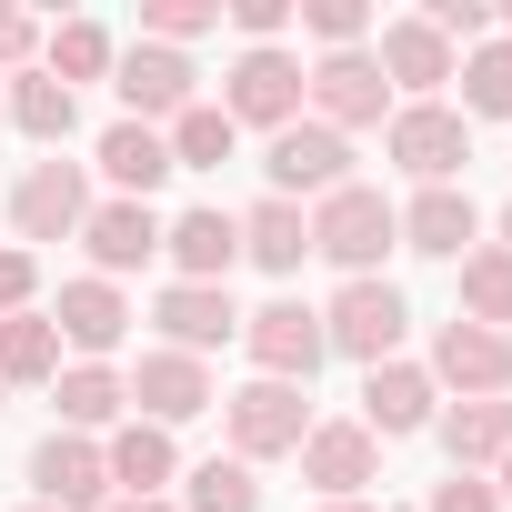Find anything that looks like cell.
I'll list each match as a JSON object with an SVG mask.
<instances>
[{"label": "cell", "instance_id": "1", "mask_svg": "<svg viewBox=\"0 0 512 512\" xmlns=\"http://www.w3.org/2000/svg\"><path fill=\"white\" fill-rule=\"evenodd\" d=\"M402 241V211L372 191V181H342L332 201H312V251L342 262L352 282H382V251Z\"/></svg>", "mask_w": 512, "mask_h": 512}, {"label": "cell", "instance_id": "2", "mask_svg": "<svg viewBox=\"0 0 512 512\" xmlns=\"http://www.w3.org/2000/svg\"><path fill=\"white\" fill-rule=\"evenodd\" d=\"M382 161L412 171L422 191H452V171L472 161V121H462L452 101H402V111L382 121Z\"/></svg>", "mask_w": 512, "mask_h": 512}, {"label": "cell", "instance_id": "3", "mask_svg": "<svg viewBox=\"0 0 512 512\" xmlns=\"http://www.w3.org/2000/svg\"><path fill=\"white\" fill-rule=\"evenodd\" d=\"M221 432H231V462H272V452H302L312 402H302V382H262L251 372L241 392H221Z\"/></svg>", "mask_w": 512, "mask_h": 512}, {"label": "cell", "instance_id": "4", "mask_svg": "<svg viewBox=\"0 0 512 512\" xmlns=\"http://www.w3.org/2000/svg\"><path fill=\"white\" fill-rule=\"evenodd\" d=\"M302 101H312V121L322 131H372V121H392V81H382V61L372 51H322L312 71H302Z\"/></svg>", "mask_w": 512, "mask_h": 512}, {"label": "cell", "instance_id": "5", "mask_svg": "<svg viewBox=\"0 0 512 512\" xmlns=\"http://www.w3.org/2000/svg\"><path fill=\"white\" fill-rule=\"evenodd\" d=\"M402 332H412V302L392 292V282H342V302L322 312V342L342 352V362H402Z\"/></svg>", "mask_w": 512, "mask_h": 512}, {"label": "cell", "instance_id": "6", "mask_svg": "<svg viewBox=\"0 0 512 512\" xmlns=\"http://www.w3.org/2000/svg\"><path fill=\"white\" fill-rule=\"evenodd\" d=\"M422 372H432V392L502 402V392H512V332H482V322H462V312H452V322L432 332V362H422Z\"/></svg>", "mask_w": 512, "mask_h": 512}, {"label": "cell", "instance_id": "7", "mask_svg": "<svg viewBox=\"0 0 512 512\" xmlns=\"http://www.w3.org/2000/svg\"><path fill=\"white\" fill-rule=\"evenodd\" d=\"M241 352L262 362V382H302L312 392V372H322V312L312 302H262V312H241Z\"/></svg>", "mask_w": 512, "mask_h": 512}, {"label": "cell", "instance_id": "8", "mask_svg": "<svg viewBox=\"0 0 512 512\" xmlns=\"http://www.w3.org/2000/svg\"><path fill=\"white\" fill-rule=\"evenodd\" d=\"M31 502L41 512H111V462L91 432H51L31 442Z\"/></svg>", "mask_w": 512, "mask_h": 512}, {"label": "cell", "instance_id": "9", "mask_svg": "<svg viewBox=\"0 0 512 512\" xmlns=\"http://www.w3.org/2000/svg\"><path fill=\"white\" fill-rule=\"evenodd\" d=\"M221 111H231V131H292L302 121V61L292 51H241L231 81H221Z\"/></svg>", "mask_w": 512, "mask_h": 512}, {"label": "cell", "instance_id": "10", "mask_svg": "<svg viewBox=\"0 0 512 512\" xmlns=\"http://www.w3.org/2000/svg\"><path fill=\"white\" fill-rule=\"evenodd\" d=\"M262 171H272V201H332L342 181H352V141L342 131H322V121H292V131H272V151H262Z\"/></svg>", "mask_w": 512, "mask_h": 512}, {"label": "cell", "instance_id": "11", "mask_svg": "<svg viewBox=\"0 0 512 512\" xmlns=\"http://www.w3.org/2000/svg\"><path fill=\"white\" fill-rule=\"evenodd\" d=\"M11 221H21V251L31 241H71L81 221H91V181H81V161H31L21 171V191H11Z\"/></svg>", "mask_w": 512, "mask_h": 512}, {"label": "cell", "instance_id": "12", "mask_svg": "<svg viewBox=\"0 0 512 512\" xmlns=\"http://www.w3.org/2000/svg\"><path fill=\"white\" fill-rule=\"evenodd\" d=\"M111 71H121V81H111V91H121V111H131V121H141V131H151V121H181V111H191V101H201V91H191V81H201V71H191V61H181V51H161V41H131V51H121V61H111Z\"/></svg>", "mask_w": 512, "mask_h": 512}, {"label": "cell", "instance_id": "13", "mask_svg": "<svg viewBox=\"0 0 512 512\" xmlns=\"http://www.w3.org/2000/svg\"><path fill=\"white\" fill-rule=\"evenodd\" d=\"M302 482H312L322 502H362V492L382 482V442H372L362 422H312V432H302Z\"/></svg>", "mask_w": 512, "mask_h": 512}, {"label": "cell", "instance_id": "14", "mask_svg": "<svg viewBox=\"0 0 512 512\" xmlns=\"http://www.w3.org/2000/svg\"><path fill=\"white\" fill-rule=\"evenodd\" d=\"M151 322H161V352H191V362L221 352V342H241V312H231L221 282H161Z\"/></svg>", "mask_w": 512, "mask_h": 512}, {"label": "cell", "instance_id": "15", "mask_svg": "<svg viewBox=\"0 0 512 512\" xmlns=\"http://www.w3.org/2000/svg\"><path fill=\"white\" fill-rule=\"evenodd\" d=\"M442 422V392L422 362H372L362 372V432L372 442H402V432H432Z\"/></svg>", "mask_w": 512, "mask_h": 512}, {"label": "cell", "instance_id": "16", "mask_svg": "<svg viewBox=\"0 0 512 512\" xmlns=\"http://www.w3.org/2000/svg\"><path fill=\"white\" fill-rule=\"evenodd\" d=\"M131 402H141V422H201L221 392H211V362H191V352H141V372H131Z\"/></svg>", "mask_w": 512, "mask_h": 512}, {"label": "cell", "instance_id": "17", "mask_svg": "<svg viewBox=\"0 0 512 512\" xmlns=\"http://www.w3.org/2000/svg\"><path fill=\"white\" fill-rule=\"evenodd\" d=\"M51 322H61V342L81 352V362H101V352H121V332H131V302H121V282H61V302H51Z\"/></svg>", "mask_w": 512, "mask_h": 512}, {"label": "cell", "instance_id": "18", "mask_svg": "<svg viewBox=\"0 0 512 512\" xmlns=\"http://www.w3.org/2000/svg\"><path fill=\"white\" fill-rule=\"evenodd\" d=\"M101 462H111V502H161L171 472H181V452H171L161 422H121V432L101 442Z\"/></svg>", "mask_w": 512, "mask_h": 512}, {"label": "cell", "instance_id": "19", "mask_svg": "<svg viewBox=\"0 0 512 512\" xmlns=\"http://www.w3.org/2000/svg\"><path fill=\"white\" fill-rule=\"evenodd\" d=\"M81 241H91V262H101V282H121V272H141L151 251H161V211H151V201H91Z\"/></svg>", "mask_w": 512, "mask_h": 512}, {"label": "cell", "instance_id": "20", "mask_svg": "<svg viewBox=\"0 0 512 512\" xmlns=\"http://www.w3.org/2000/svg\"><path fill=\"white\" fill-rule=\"evenodd\" d=\"M472 231H482V211H472V191H462V181H452V191H412V201H402V251H422V262H462Z\"/></svg>", "mask_w": 512, "mask_h": 512}, {"label": "cell", "instance_id": "21", "mask_svg": "<svg viewBox=\"0 0 512 512\" xmlns=\"http://www.w3.org/2000/svg\"><path fill=\"white\" fill-rule=\"evenodd\" d=\"M372 61H382V81L412 91V101H432V91L452 81V41H442L422 11H412V21H382V51H372Z\"/></svg>", "mask_w": 512, "mask_h": 512}, {"label": "cell", "instance_id": "22", "mask_svg": "<svg viewBox=\"0 0 512 512\" xmlns=\"http://www.w3.org/2000/svg\"><path fill=\"white\" fill-rule=\"evenodd\" d=\"M161 251H171L181 282H231V262H241V221H231V211H181V221H161Z\"/></svg>", "mask_w": 512, "mask_h": 512}, {"label": "cell", "instance_id": "23", "mask_svg": "<svg viewBox=\"0 0 512 512\" xmlns=\"http://www.w3.org/2000/svg\"><path fill=\"white\" fill-rule=\"evenodd\" d=\"M241 251H251L262 272H282V282H292V272L312 262V211H302V201H272V191H262V201L241 211Z\"/></svg>", "mask_w": 512, "mask_h": 512}, {"label": "cell", "instance_id": "24", "mask_svg": "<svg viewBox=\"0 0 512 512\" xmlns=\"http://www.w3.org/2000/svg\"><path fill=\"white\" fill-rule=\"evenodd\" d=\"M101 181H111V201H151L171 181V141L141 131V121H111L101 131Z\"/></svg>", "mask_w": 512, "mask_h": 512}, {"label": "cell", "instance_id": "25", "mask_svg": "<svg viewBox=\"0 0 512 512\" xmlns=\"http://www.w3.org/2000/svg\"><path fill=\"white\" fill-rule=\"evenodd\" d=\"M0 91H11V131H21V141H41V151H61V141L81 131V91H61L41 61H31L21 81H0Z\"/></svg>", "mask_w": 512, "mask_h": 512}, {"label": "cell", "instance_id": "26", "mask_svg": "<svg viewBox=\"0 0 512 512\" xmlns=\"http://www.w3.org/2000/svg\"><path fill=\"white\" fill-rule=\"evenodd\" d=\"M442 452H452V472H492L502 452H512V402H452L442 422Z\"/></svg>", "mask_w": 512, "mask_h": 512}, {"label": "cell", "instance_id": "27", "mask_svg": "<svg viewBox=\"0 0 512 512\" xmlns=\"http://www.w3.org/2000/svg\"><path fill=\"white\" fill-rule=\"evenodd\" d=\"M0 382H11V392H31V382H61V322H51L41 302L0 322Z\"/></svg>", "mask_w": 512, "mask_h": 512}, {"label": "cell", "instance_id": "28", "mask_svg": "<svg viewBox=\"0 0 512 512\" xmlns=\"http://www.w3.org/2000/svg\"><path fill=\"white\" fill-rule=\"evenodd\" d=\"M51 402H61V432H121L131 382H121V372H101V362H71V372L51 382Z\"/></svg>", "mask_w": 512, "mask_h": 512}, {"label": "cell", "instance_id": "29", "mask_svg": "<svg viewBox=\"0 0 512 512\" xmlns=\"http://www.w3.org/2000/svg\"><path fill=\"white\" fill-rule=\"evenodd\" d=\"M462 322L512 332V251H502V241H472V251H462Z\"/></svg>", "mask_w": 512, "mask_h": 512}, {"label": "cell", "instance_id": "30", "mask_svg": "<svg viewBox=\"0 0 512 512\" xmlns=\"http://www.w3.org/2000/svg\"><path fill=\"white\" fill-rule=\"evenodd\" d=\"M161 141H171V171H221V161L241 151V131H231V111H221V101H191Z\"/></svg>", "mask_w": 512, "mask_h": 512}, {"label": "cell", "instance_id": "31", "mask_svg": "<svg viewBox=\"0 0 512 512\" xmlns=\"http://www.w3.org/2000/svg\"><path fill=\"white\" fill-rule=\"evenodd\" d=\"M452 81H462V121H512V41L462 51V61H452Z\"/></svg>", "mask_w": 512, "mask_h": 512}, {"label": "cell", "instance_id": "32", "mask_svg": "<svg viewBox=\"0 0 512 512\" xmlns=\"http://www.w3.org/2000/svg\"><path fill=\"white\" fill-rule=\"evenodd\" d=\"M181 512H262V482H251V462H191L181 472Z\"/></svg>", "mask_w": 512, "mask_h": 512}, {"label": "cell", "instance_id": "33", "mask_svg": "<svg viewBox=\"0 0 512 512\" xmlns=\"http://www.w3.org/2000/svg\"><path fill=\"white\" fill-rule=\"evenodd\" d=\"M111 61H121V51H111V31H101V21H61V31L41 41V71H51L61 91H71V81H101Z\"/></svg>", "mask_w": 512, "mask_h": 512}, {"label": "cell", "instance_id": "34", "mask_svg": "<svg viewBox=\"0 0 512 512\" xmlns=\"http://www.w3.org/2000/svg\"><path fill=\"white\" fill-rule=\"evenodd\" d=\"M201 31H221V11H211V0H141V41L181 51V41H201Z\"/></svg>", "mask_w": 512, "mask_h": 512}, {"label": "cell", "instance_id": "35", "mask_svg": "<svg viewBox=\"0 0 512 512\" xmlns=\"http://www.w3.org/2000/svg\"><path fill=\"white\" fill-rule=\"evenodd\" d=\"M302 31H312L322 51H362V31H372V11H362V0H312V11H302Z\"/></svg>", "mask_w": 512, "mask_h": 512}, {"label": "cell", "instance_id": "36", "mask_svg": "<svg viewBox=\"0 0 512 512\" xmlns=\"http://www.w3.org/2000/svg\"><path fill=\"white\" fill-rule=\"evenodd\" d=\"M422 21H432L442 41H462V51L492 41V11H482V0H422Z\"/></svg>", "mask_w": 512, "mask_h": 512}, {"label": "cell", "instance_id": "37", "mask_svg": "<svg viewBox=\"0 0 512 512\" xmlns=\"http://www.w3.org/2000/svg\"><path fill=\"white\" fill-rule=\"evenodd\" d=\"M31 292H41V251H0V322H11V312H31Z\"/></svg>", "mask_w": 512, "mask_h": 512}, {"label": "cell", "instance_id": "38", "mask_svg": "<svg viewBox=\"0 0 512 512\" xmlns=\"http://www.w3.org/2000/svg\"><path fill=\"white\" fill-rule=\"evenodd\" d=\"M231 31H241L251 51H282V31H292V0H241V11H231Z\"/></svg>", "mask_w": 512, "mask_h": 512}, {"label": "cell", "instance_id": "39", "mask_svg": "<svg viewBox=\"0 0 512 512\" xmlns=\"http://www.w3.org/2000/svg\"><path fill=\"white\" fill-rule=\"evenodd\" d=\"M422 512H502V492H492V482H482V472H442V482H432V502H422Z\"/></svg>", "mask_w": 512, "mask_h": 512}, {"label": "cell", "instance_id": "40", "mask_svg": "<svg viewBox=\"0 0 512 512\" xmlns=\"http://www.w3.org/2000/svg\"><path fill=\"white\" fill-rule=\"evenodd\" d=\"M31 51H41V21H31V11H11V0H0V71L21 81V71H31Z\"/></svg>", "mask_w": 512, "mask_h": 512}, {"label": "cell", "instance_id": "41", "mask_svg": "<svg viewBox=\"0 0 512 512\" xmlns=\"http://www.w3.org/2000/svg\"><path fill=\"white\" fill-rule=\"evenodd\" d=\"M492 492H502V512H512V452H502V462H492Z\"/></svg>", "mask_w": 512, "mask_h": 512}, {"label": "cell", "instance_id": "42", "mask_svg": "<svg viewBox=\"0 0 512 512\" xmlns=\"http://www.w3.org/2000/svg\"><path fill=\"white\" fill-rule=\"evenodd\" d=\"M111 512H171V502H111Z\"/></svg>", "mask_w": 512, "mask_h": 512}, {"label": "cell", "instance_id": "43", "mask_svg": "<svg viewBox=\"0 0 512 512\" xmlns=\"http://www.w3.org/2000/svg\"><path fill=\"white\" fill-rule=\"evenodd\" d=\"M322 512H372V502H322Z\"/></svg>", "mask_w": 512, "mask_h": 512}, {"label": "cell", "instance_id": "44", "mask_svg": "<svg viewBox=\"0 0 512 512\" xmlns=\"http://www.w3.org/2000/svg\"><path fill=\"white\" fill-rule=\"evenodd\" d=\"M0 131H11V91H0Z\"/></svg>", "mask_w": 512, "mask_h": 512}, {"label": "cell", "instance_id": "45", "mask_svg": "<svg viewBox=\"0 0 512 512\" xmlns=\"http://www.w3.org/2000/svg\"><path fill=\"white\" fill-rule=\"evenodd\" d=\"M502 251H512V211H502Z\"/></svg>", "mask_w": 512, "mask_h": 512}, {"label": "cell", "instance_id": "46", "mask_svg": "<svg viewBox=\"0 0 512 512\" xmlns=\"http://www.w3.org/2000/svg\"><path fill=\"white\" fill-rule=\"evenodd\" d=\"M0 402H11V382H0Z\"/></svg>", "mask_w": 512, "mask_h": 512}, {"label": "cell", "instance_id": "47", "mask_svg": "<svg viewBox=\"0 0 512 512\" xmlns=\"http://www.w3.org/2000/svg\"><path fill=\"white\" fill-rule=\"evenodd\" d=\"M502 31H512V11H502Z\"/></svg>", "mask_w": 512, "mask_h": 512}, {"label": "cell", "instance_id": "48", "mask_svg": "<svg viewBox=\"0 0 512 512\" xmlns=\"http://www.w3.org/2000/svg\"><path fill=\"white\" fill-rule=\"evenodd\" d=\"M31 512H41V502H31Z\"/></svg>", "mask_w": 512, "mask_h": 512}]
</instances>
